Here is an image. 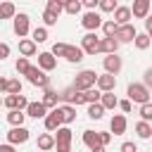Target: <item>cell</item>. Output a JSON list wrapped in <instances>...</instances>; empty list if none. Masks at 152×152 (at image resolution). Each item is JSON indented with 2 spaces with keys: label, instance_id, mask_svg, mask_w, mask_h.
Returning a JSON list of instances; mask_svg holds the SVG:
<instances>
[{
  "label": "cell",
  "instance_id": "obj_1",
  "mask_svg": "<svg viewBox=\"0 0 152 152\" xmlns=\"http://www.w3.org/2000/svg\"><path fill=\"white\" fill-rule=\"evenodd\" d=\"M95 81H97V74L93 71V69H83L81 74H76V78H74V90H78V93H86V90H90V88H95Z\"/></svg>",
  "mask_w": 152,
  "mask_h": 152
},
{
  "label": "cell",
  "instance_id": "obj_2",
  "mask_svg": "<svg viewBox=\"0 0 152 152\" xmlns=\"http://www.w3.org/2000/svg\"><path fill=\"white\" fill-rule=\"evenodd\" d=\"M128 102H138V104L150 102V90L142 83H131L128 86Z\"/></svg>",
  "mask_w": 152,
  "mask_h": 152
},
{
  "label": "cell",
  "instance_id": "obj_3",
  "mask_svg": "<svg viewBox=\"0 0 152 152\" xmlns=\"http://www.w3.org/2000/svg\"><path fill=\"white\" fill-rule=\"evenodd\" d=\"M24 76L28 78V83H33V86H38V88H43V90L50 86V78H48V76H45V71H40L38 66H28Z\"/></svg>",
  "mask_w": 152,
  "mask_h": 152
},
{
  "label": "cell",
  "instance_id": "obj_4",
  "mask_svg": "<svg viewBox=\"0 0 152 152\" xmlns=\"http://www.w3.org/2000/svg\"><path fill=\"white\" fill-rule=\"evenodd\" d=\"M133 38H135V26H133V24H124V26H119L116 33H114V40H116V43H131Z\"/></svg>",
  "mask_w": 152,
  "mask_h": 152
},
{
  "label": "cell",
  "instance_id": "obj_5",
  "mask_svg": "<svg viewBox=\"0 0 152 152\" xmlns=\"http://www.w3.org/2000/svg\"><path fill=\"white\" fill-rule=\"evenodd\" d=\"M2 104L12 112V109H17V112H24L26 109V104H28V100L24 97V95H7L5 100H2Z\"/></svg>",
  "mask_w": 152,
  "mask_h": 152
},
{
  "label": "cell",
  "instance_id": "obj_6",
  "mask_svg": "<svg viewBox=\"0 0 152 152\" xmlns=\"http://www.w3.org/2000/svg\"><path fill=\"white\" fill-rule=\"evenodd\" d=\"M28 128H24V126H17V128H12L10 133H7V140H10V145H21V142H26L28 140Z\"/></svg>",
  "mask_w": 152,
  "mask_h": 152
},
{
  "label": "cell",
  "instance_id": "obj_7",
  "mask_svg": "<svg viewBox=\"0 0 152 152\" xmlns=\"http://www.w3.org/2000/svg\"><path fill=\"white\" fill-rule=\"evenodd\" d=\"M97 45H100V38H97L95 33H86V36L81 38V50L88 52V55H95V52H97Z\"/></svg>",
  "mask_w": 152,
  "mask_h": 152
},
{
  "label": "cell",
  "instance_id": "obj_8",
  "mask_svg": "<svg viewBox=\"0 0 152 152\" xmlns=\"http://www.w3.org/2000/svg\"><path fill=\"white\" fill-rule=\"evenodd\" d=\"M95 86H97V90H100V93H112V90L116 88V76H109V74H102V76H97V81H95Z\"/></svg>",
  "mask_w": 152,
  "mask_h": 152
},
{
  "label": "cell",
  "instance_id": "obj_9",
  "mask_svg": "<svg viewBox=\"0 0 152 152\" xmlns=\"http://www.w3.org/2000/svg\"><path fill=\"white\" fill-rule=\"evenodd\" d=\"M81 24H83V28H88V31L93 33L97 26H102V17H100L97 12H86L83 19H81Z\"/></svg>",
  "mask_w": 152,
  "mask_h": 152
},
{
  "label": "cell",
  "instance_id": "obj_10",
  "mask_svg": "<svg viewBox=\"0 0 152 152\" xmlns=\"http://www.w3.org/2000/svg\"><path fill=\"white\" fill-rule=\"evenodd\" d=\"M150 7H152V2H150V0H135V2H133V10H131V17L145 19V17L150 14Z\"/></svg>",
  "mask_w": 152,
  "mask_h": 152
},
{
  "label": "cell",
  "instance_id": "obj_11",
  "mask_svg": "<svg viewBox=\"0 0 152 152\" xmlns=\"http://www.w3.org/2000/svg\"><path fill=\"white\" fill-rule=\"evenodd\" d=\"M102 64H104V71H107L109 76H116V74L121 71V57H116V55H107Z\"/></svg>",
  "mask_w": 152,
  "mask_h": 152
},
{
  "label": "cell",
  "instance_id": "obj_12",
  "mask_svg": "<svg viewBox=\"0 0 152 152\" xmlns=\"http://www.w3.org/2000/svg\"><path fill=\"white\" fill-rule=\"evenodd\" d=\"M116 26H124V24H128L131 21V7H124V5H116V10H114V19H112Z\"/></svg>",
  "mask_w": 152,
  "mask_h": 152
},
{
  "label": "cell",
  "instance_id": "obj_13",
  "mask_svg": "<svg viewBox=\"0 0 152 152\" xmlns=\"http://www.w3.org/2000/svg\"><path fill=\"white\" fill-rule=\"evenodd\" d=\"M14 33L19 36V38H24L26 33H28V14H17L14 17Z\"/></svg>",
  "mask_w": 152,
  "mask_h": 152
},
{
  "label": "cell",
  "instance_id": "obj_14",
  "mask_svg": "<svg viewBox=\"0 0 152 152\" xmlns=\"http://www.w3.org/2000/svg\"><path fill=\"white\" fill-rule=\"evenodd\" d=\"M55 109H57L62 124H71V121H76V107H71V104H62V107H55Z\"/></svg>",
  "mask_w": 152,
  "mask_h": 152
},
{
  "label": "cell",
  "instance_id": "obj_15",
  "mask_svg": "<svg viewBox=\"0 0 152 152\" xmlns=\"http://www.w3.org/2000/svg\"><path fill=\"white\" fill-rule=\"evenodd\" d=\"M55 66H57V59H55L50 52H40V55H38V69H40V71H52Z\"/></svg>",
  "mask_w": 152,
  "mask_h": 152
},
{
  "label": "cell",
  "instance_id": "obj_16",
  "mask_svg": "<svg viewBox=\"0 0 152 152\" xmlns=\"http://www.w3.org/2000/svg\"><path fill=\"white\" fill-rule=\"evenodd\" d=\"M24 114H26V116H33V119H45L48 109H45L40 102H28L26 109H24Z\"/></svg>",
  "mask_w": 152,
  "mask_h": 152
},
{
  "label": "cell",
  "instance_id": "obj_17",
  "mask_svg": "<svg viewBox=\"0 0 152 152\" xmlns=\"http://www.w3.org/2000/svg\"><path fill=\"white\" fill-rule=\"evenodd\" d=\"M62 57H64L66 62H81V59H83V50L76 48V45H64Z\"/></svg>",
  "mask_w": 152,
  "mask_h": 152
},
{
  "label": "cell",
  "instance_id": "obj_18",
  "mask_svg": "<svg viewBox=\"0 0 152 152\" xmlns=\"http://www.w3.org/2000/svg\"><path fill=\"white\" fill-rule=\"evenodd\" d=\"M109 128H112V133H114V135L126 133V116H124V114H114V116H112V121H109Z\"/></svg>",
  "mask_w": 152,
  "mask_h": 152
},
{
  "label": "cell",
  "instance_id": "obj_19",
  "mask_svg": "<svg viewBox=\"0 0 152 152\" xmlns=\"http://www.w3.org/2000/svg\"><path fill=\"white\" fill-rule=\"evenodd\" d=\"M116 50H119V43L114 38H102L97 45V52H104V55H116Z\"/></svg>",
  "mask_w": 152,
  "mask_h": 152
},
{
  "label": "cell",
  "instance_id": "obj_20",
  "mask_svg": "<svg viewBox=\"0 0 152 152\" xmlns=\"http://www.w3.org/2000/svg\"><path fill=\"white\" fill-rule=\"evenodd\" d=\"M40 104H43L45 109H50V107L55 109V107H57V93H55V90H52L50 86L45 88V93H43V100H40Z\"/></svg>",
  "mask_w": 152,
  "mask_h": 152
},
{
  "label": "cell",
  "instance_id": "obj_21",
  "mask_svg": "<svg viewBox=\"0 0 152 152\" xmlns=\"http://www.w3.org/2000/svg\"><path fill=\"white\" fill-rule=\"evenodd\" d=\"M83 145L90 147V150L102 147V145H100V138H97V131H83Z\"/></svg>",
  "mask_w": 152,
  "mask_h": 152
},
{
  "label": "cell",
  "instance_id": "obj_22",
  "mask_svg": "<svg viewBox=\"0 0 152 152\" xmlns=\"http://www.w3.org/2000/svg\"><path fill=\"white\" fill-rule=\"evenodd\" d=\"M59 126H62V121H59L57 109H52L50 114H45V128H48V131H57Z\"/></svg>",
  "mask_w": 152,
  "mask_h": 152
},
{
  "label": "cell",
  "instance_id": "obj_23",
  "mask_svg": "<svg viewBox=\"0 0 152 152\" xmlns=\"http://www.w3.org/2000/svg\"><path fill=\"white\" fill-rule=\"evenodd\" d=\"M69 142H71V128H66V126H59V128H57L55 145H69Z\"/></svg>",
  "mask_w": 152,
  "mask_h": 152
},
{
  "label": "cell",
  "instance_id": "obj_24",
  "mask_svg": "<svg viewBox=\"0 0 152 152\" xmlns=\"http://www.w3.org/2000/svg\"><path fill=\"white\" fill-rule=\"evenodd\" d=\"M19 52H21V57H31V55H36V43L33 40H19Z\"/></svg>",
  "mask_w": 152,
  "mask_h": 152
},
{
  "label": "cell",
  "instance_id": "obj_25",
  "mask_svg": "<svg viewBox=\"0 0 152 152\" xmlns=\"http://www.w3.org/2000/svg\"><path fill=\"white\" fill-rule=\"evenodd\" d=\"M116 97H114V93H100V104H102V109H114L116 107Z\"/></svg>",
  "mask_w": 152,
  "mask_h": 152
},
{
  "label": "cell",
  "instance_id": "obj_26",
  "mask_svg": "<svg viewBox=\"0 0 152 152\" xmlns=\"http://www.w3.org/2000/svg\"><path fill=\"white\" fill-rule=\"evenodd\" d=\"M81 100H83V104H93V102H100V90H97V88H90V90L81 93Z\"/></svg>",
  "mask_w": 152,
  "mask_h": 152
},
{
  "label": "cell",
  "instance_id": "obj_27",
  "mask_svg": "<svg viewBox=\"0 0 152 152\" xmlns=\"http://www.w3.org/2000/svg\"><path fill=\"white\" fill-rule=\"evenodd\" d=\"M24 119H26V114H24V112H17V109H12V112L7 114V121L12 124V128H17V126H24Z\"/></svg>",
  "mask_w": 152,
  "mask_h": 152
},
{
  "label": "cell",
  "instance_id": "obj_28",
  "mask_svg": "<svg viewBox=\"0 0 152 152\" xmlns=\"http://www.w3.org/2000/svg\"><path fill=\"white\" fill-rule=\"evenodd\" d=\"M52 147H55V138H52L50 133H45V135H40V138H38V150L48 152V150H52Z\"/></svg>",
  "mask_w": 152,
  "mask_h": 152
},
{
  "label": "cell",
  "instance_id": "obj_29",
  "mask_svg": "<svg viewBox=\"0 0 152 152\" xmlns=\"http://www.w3.org/2000/svg\"><path fill=\"white\" fill-rule=\"evenodd\" d=\"M135 133H138L142 140H147V138L152 135V126H150V124H145V121H138V124H135Z\"/></svg>",
  "mask_w": 152,
  "mask_h": 152
},
{
  "label": "cell",
  "instance_id": "obj_30",
  "mask_svg": "<svg viewBox=\"0 0 152 152\" xmlns=\"http://www.w3.org/2000/svg\"><path fill=\"white\" fill-rule=\"evenodd\" d=\"M133 43H135L138 50H147V48H150V36H147V33H135Z\"/></svg>",
  "mask_w": 152,
  "mask_h": 152
},
{
  "label": "cell",
  "instance_id": "obj_31",
  "mask_svg": "<svg viewBox=\"0 0 152 152\" xmlns=\"http://www.w3.org/2000/svg\"><path fill=\"white\" fill-rule=\"evenodd\" d=\"M76 93L78 90H74V88H64L59 95H57V100H64V102H69L71 107H74V100H76Z\"/></svg>",
  "mask_w": 152,
  "mask_h": 152
},
{
  "label": "cell",
  "instance_id": "obj_32",
  "mask_svg": "<svg viewBox=\"0 0 152 152\" xmlns=\"http://www.w3.org/2000/svg\"><path fill=\"white\" fill-rule=\"evenodd\" d=\"M14 5L12 2H0V19H12L14 17Z\"/></svg>",
  "mask_w": 152,
  "mask_h": 152
},
{
  "label": "cell",
  "instance_id": "obj_33",
  "mask_svg": "<svg viewBox=\"0 0 152 152\" xmlns=\"http://www.w3.org/2000/svg\"><path fill=\"white\" fill-rule=\"evenodd\" d=\"M102 114H104V109H102V104H100V102L88 104V116H90V119H102Z\"/></svg>",
  "mask_w": 152,
  "mask_h": 152
},
{
  "label": "cell",
  "instance_id": "obj_34",
  "mask_svg": "<svg viewBox=\"0 0 152 152\" xmlns=\"http://www.w3.org/2000/svg\"><path fill=\"white\" fill-rule=\"evenodd\" d=\"M48 12H52L55 17H59V12L64 10V2L62 0H48V7H45Z\"/></svg>",
  "mask_w": 152,
  "mask_h": 152
},
{
  "label": "cell",
  "instance_id": "obj_35",
  "mask_svg": "<svg viewBox=\"0 0 152 152\" xmlns=\"http://www.w3.org/2000/svg\"><path fill=\"white\" fill-rule=\"evenodd\" d=\"M5 93H10V95H21V83H19V78H10Z\"/></svg>",
  "mask_w": 152,
  "mask_h": 152
},
{
  "label": "cell",
  "instance_id": "obj_36",
  "mask_svg": "<svg viewBox=\"0 0 152 152\" xmlns=\"http://www.w3.org/2000/svg\"><path fill=\"white\" fill-rule=\"evenodd\" d=\"M64 12L66 14H78L81 12V2L78 0H66L64 2Z\"/></svg>",
  "mask_w": 152,
  "mask_h": 152
},
{
  "label": "cell",
  "instance_id": "obj_37",
  "mask_svg": "<svg viewBox=\"0 0 152 152\" xmlns=\"http://www.w3.org/2000/svg\"><path fill=\"white\" fill-rule=\"evenodd\" d=\"M116 24L109 19V21H102V31H104V38H114V33H116Z\"/></svg>",
  "mask_w": 152,
  "mask_h": 152
},
{
  "label": "cell",
  "instance_id": "obj_38",
  "mask_svg": "<svg viewBox=\"0 0 152 152\" xmlns=\"http://www.w3.org/2000/svg\"><path fill=\"white\" fill-rule=\"evenodd\" d=\"M140 119H142L145 124H150V121H152V104H150V102L140 104Z\"/></svg>",
  "mask_w": 152,
  "mask_h": 152
},
{
  "label": "cell",
  "instance_id": "obj_39",
  "mask_svg": "<svg viewBox=\"0 0 152 152\" xmlns=\"http://www.w3.org/2000/svg\"><path fill=\"white\" fill-rule=\"evenodd\" d=\"M33 43H45L48 40V31L43 28V26H38V28H33V38H31Z\"/></svg>",
  "mask_w": 152,
  "mask_h": 152
},
{
  "label": "cell",
  "instance_id": "obj_40",
  "mask_svg": "<svg viewBox=\"0 0 152 152\" xmlns=\"http://www.w3.org/2000/svg\"><path fill=\"white\" fill-rule=\"evenodd\" d=\"M97 7L102 12H114L116 10V0H97Z\"/></svg>",
  "mask_w": 152,
  "mask_h": 152
},
{
  "label": "cell",
  "instance_id": "obj_41",
  "mask_svg": "<svg viewBox=\"0 0 152 152\" xmlns=\"http://www.w3.org/2000/svg\"><path fill=\"white\" fill-rule=\"evenodd\" d=\"M28 66H31V64H28V59H26V57H19V59H17V64H14V69H17L19 74H26V69H28Z\"/></svg>",
  "mask_w": 152,
  "mask_h": 152
},
{
  "label": "cell",
  "instance_id": "obj_42",
  "mask_svg": "<svg viewBox=\"0 0 152 152\" xmlns=\"http://www.w3.org/2000/svg\"><path fill=\"white\" fill-rule=\"evenodd\" d=\"M43 21H45L48 26H55V24H57V17H55L52 12H48V10H45V12H43Z\"/></svg>",
  "mask_w": 152,
  "mask_h": 152
},
{
  "label": "cell",
  "instance_id": "obj_43",
  "mask_svg": "<svg viewBox=\"0 0 152 152\" xmlns=\"http://www.w3.org/2000/svg\"><path fill=\"white\" fill-rule=\"evenodd\" d=\"M64 45H66V43H55V45H52V50H50V55H52V57H62Z\"/></svg>",
  "mask_w": 152,
  "mask_h": 152
},
{
  "label": "cell",
  "instance_id": "obj_44",
  "mask_svg": "<svg viewBox=\"0 0 152 152\" xmlns=\"http://www.w3.org/2000/svg\"><path fill=\"white\" fill-rule=\"evenodd\" d=\"M97 138H100V145L104 147V145H109V140H112V133H104V131H97Z\"/></svg>",
  "mask_w": 152,
  "mask_h": 152
},
{
  "label": "cell",
  "instance_id": "obj_45",
  "mask_svg": "<svg viewBox=\"0 0 152 152\" xmlns=\"http://www.w3.org/2000/svg\"><path fill=\"white\" fill-rule=\"evenodd\" d=\"M121 152H138V145L135 142H124L121 145Z\"/></svg>",
  "mask_w": 152,
  "mask_h": 152
},
{
  "label": "cell",
  "instance_id": "obj_46",
  "mask_svg": "<svg viewBox=\"0 0 152 152\" xmlns=\"http://www.w3.org/2000/svg\"><path fill=\"white\" fill-rule=\"evenodd\" d=\"M5 57H10V45L0 43V59H5Z\"/></svg>",
  "mask_w": 152,
  "mask_h": 152
},
{
  "label": "cell",
  "instance_id": "obj_47",
  "mask_svg": "<svg viewBox=\"0 0 152 152\" xmlns=\"http://www.w3.org/2000/svg\"><path fill=\"white\" fill-rule=\"evenodd\" d=\"M142 86L150 90V86H152V69H147V71H145V83H142Z\"/></svg>",
  "mask_w": 152,
  "mask_h": 152
},
{
  "label": "cell",
  "instance_id": "obj_48",
  "mask_svg": "<svg viewBox=\"0 0 152 152\" xmlns=\"http://www.w3.org/2000/svg\"><path fill=\"white\" fill-rule=\"evenodd\" d=\"M116 107H121V112H126V114L131 112V102H128V100H121V102H116Z\"/></svg>",
  "mask_w": 152,
  "mask_h": 152
},
{
  "label": "cell",
  "instance_id": "obj_49",
  "mask_svg": "<svg viewBox=\"0 0 152 152\" xmlns=\"http://www.w3.org/2000/svg\"><path fill=\"white\" fill-rule=\"evenodd\" d=\"M83 5L88 7V12H93V10L97 7V0H86V2H81V7H83Z\"/></svg>",
  "mask_w": 152,
  "mask_h": 152
},
{
  "label": "cell",
  "instance_id": "obj_50",
  "mask_svg": "<svg viewBox=\"0 0 152 152\" xmlns=\"http://www.w3.org/2000/svg\"><path fill=\"white\" fill-rule=\"evenodd\" d=\"M7 81H10V78H2V76H0V90H2V93L7 90Z\"/></svg>",
  "mask_w": 152,
  "mask_h": 152
},
{
  "label": "cell",
  "instance_id": "obj_51",
  "mask_svg": "<svg viewBox=\"0 0 152 152\" xmlns=\"http://www.w3.org/2000/svg\"><path fill=\"white\" fill-rule=\"evenodd\" d=\"M0 152H14L12 145H0Z\"/></svg>",
  "mask_w": 152,
  "mask_h": 152
},
{
  "label": "cell",
  "instance_id": "obj_52",
  "mask_svg": "<svg viewBox=\"0 0 152 152\" xmlns=\"http://www.w3.org/2000/svg\"><path fill=\"white\" fill-rule=\"evenodd\" d=\"M90 152H104V147H97V150H90Z\"/></svg>",
  "mask_w": 152,
  "mask_h": 152
},
{
  "label": "cell",
  "instance_id": "obj_53",
  "mask_svg": "<svg viewBox=\"0 0 152 152\" xmlns=\"http://www.w3.org/2000/svg\"><path fill=\"white\" fill-rule=\"evenodd\" d=\"M0 104H2V100H0Z\"/></svg>",
  "mask_w": 152,
  "mask_h": 152
}]
</instances>
